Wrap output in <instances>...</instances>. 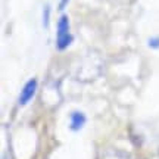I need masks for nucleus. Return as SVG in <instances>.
<instances>
[{
    "instance_id": "nucleus-1",
    "label": "nucleus",
    "mask_w": 159,
    "mask_h": 159,
    "mask_svg": "<svg viewBox=\"0 0 159 159\" xmlns=\"http://www.w3.org/2000/svg\"><path fill=\"white\" fill-rule=\"evenodd\" d=\"M103 66L105 62L102 55L97 50H87L84 55L80 56V59H77L72 68V75L77 81L81 83L94 81L103 72Z\"/></svg>"
},
{
    "instance_id": "nucleus-2",
    "label": "nucleus",
    "mask_w": 159,
    "mask_h": 159,
    "mask_svg": "<svg viewBox=\"0 0 159 159\" xmlns=\"http://www.w3.org/2000/svg\"><path fill=\"white\" fill-rule=\"evenodd\" d=\"M72 41V35L69 33V19L66 15H62L57 22V34H56V44L59 50L66 49Z\"/></svg>"
},
{
    "instance_id": "nucleus-3",
    "label": "nucleus",
    "mask_w": 159,
    "mask_h": 159,
    "mask_svg": "<svg viewBox=\"0 0 159 159\" xmlns=\"http://www.w3.org/2000/svg\"><path fill=\"white\" fill-rule=\"evenodd\" d=\"M35 90H37V81L35 80H30L27 84L24 85L22 91H21V96H19V105H27V103L33 99Z\"/></svg>"
},
{
    "instance_id": "nucleus-4",
    "label": "nucleus",
    "mask_w": 159,
    "mask_h": 159,
    "mask_svg": "<svg viewBox=\"0 0 159 159\" xmlns=\"http://www.w3.org/2000/svg\"><path fill=\"white\" fill-rule=\"evenodd\" d=\"M85 124V116L81 112H72L71 114V130L78 131L80 128H83V125Z\"/></svg>"
},
{
    "instance_id": "nucleus-5",
    "label": "nucleus",
    "mask_w": 159,
    "mask_h": 159,
    "mask_svg": "<svg viewBox=\"0 0 159 159\" xmlns=\"http://www.w3.org/2000/svg\"><path fill=\"white\" fill-rule=\"evenodd\" d=\"M97 159H128V156L119 150H115V149H109V150H105L99 155Z\"/></svg>"
},
{
    "instance_id": "nucleus-6",
    "label": "nucleus",
    "mask_w": 159,
    "mask_h": 159,
    "mask_svg": "<svg viewBox=\"0 0 159 159\" xmlns=\"http://www.w3.org/2000/svg\"><path fill=\"white\" fill-rule=\"evenodd\" d=\"M49 16H50V6L46 5L44 9H43V25H44V28L49 27Z\"/></svg>"
},
{
    "instance_id": "nucleus-7",
    "label": "nucleus",
    "mask_w": 159,
    "mask_h": 159,
    "mask_svg": "<svg viewBox=\"0 0 159 159\" xmlns=\"http://www.w3.org/2000/svg\"><path fill=\"white\" fill-rule=\"evenodd\" d=\"M149 46H150V47H153V49H158V47H159V39H158V37L149 40Z\"/></svg>"
},
{
    "instance_id": "nucleus-8",
    "label": "nucleus",
    "mask_w": 159,
    "mask_h": 159,
    "mask_svg": "<svg viewBox=\"0 0 159 159\" xmlns=\"http://www.w3.org/2000/svg\"><path fill=\"white\" fill-rule=\"evenodd\" d=\"M68 2H69V0H61V3H59V9L62 11L63 7L66 6V3H68Z\"/></svg>"
}]
</instances>
